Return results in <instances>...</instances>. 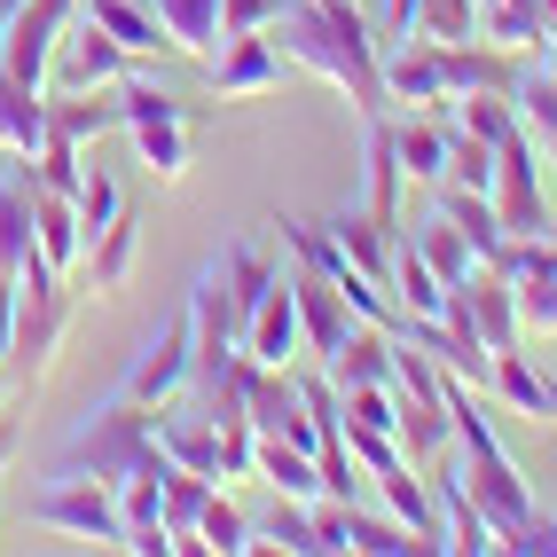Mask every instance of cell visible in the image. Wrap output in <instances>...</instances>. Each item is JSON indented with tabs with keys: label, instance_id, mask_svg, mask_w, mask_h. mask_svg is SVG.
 <instances>
[{
	"label": "cell",
	"instance_id": "cell-51",
	"mask_svg": "<svg viewBox=\"0 0 557 557\" xmlns=\"http://www.w3.org/2000/svg\"><path fill=\"white\" fill-rule=\"evenodd\" d=\"M534 9H542V24H549V32H557V0H534Z\"/></svg>",
	"mask_w": 557,
	"mask_h": 557
},
{
	"label": "cell",
	"instance_id": "cell-33",
	"mask_svg": "<svg viewBox=\"0 0 557 557\" xmlns=\"http://www.w3.org/2000/svg\"><path fill=\"white\" fill-rule=\"evenodd\" d=\"M448 126H463L471 141H487V150H495V141L518 134V102L510 95H456L448 102Z\"/></svg>",
	"mask_w": 557,
	"mask_h": 557
},
{
	"label": "cell",
	"instance_id": "cell-13",
	"mask_svg": "<svg viewBox=\"0 0 557 557\" xmlns=\"http://www.w3.org/2000/svg\"><path fill=\"white\" fill-rule=\"evenodd\" d=\"M424 479H432V503H440V549H463V557H487V549H503L495 518L471 503V487L456 479V463H448V456H440V463H424Z\"/></svg>",
	"mask_w": 557,
	"mask_h": 557
},
{
	"label": "cell",
	"instance_id": "cell-32",
	"mask_svg": "<svg viewBox=\"0 0 557 557\" xmlns=\"http://www.w3.org/2000/svg\"><path fill=\"white\" fill-rule=\"evenodd\" d=\"M205 495H212L205 471L165 463V534H173V549H197V510H205Z\"/></svg>",
	"mask_w": 557,
	"mask_h": 557
},
{
	"label": "cell",
	"instance_id": "cell-18",
	"mask_svg": "<svg viewBox=\"0 0 557 557\" xmlns=\"http://www.w3.org/2000/svg\"><path fill=\"white\" fill-rule=\"evenodd\" d=\"M400 181H448V110H393Z\"/></svg>",
	"mask_w": 557,
	"mask_h": 557
},
{
	"label": "cell",
	"instance_id": "cell-22",
	"mask_svg": "<svg viewBox=\"0 0 557 557\" xmlns=\"http://www.w3.org/2000/svg\"><path fill=\"white\" fill-rule=\"evenodd\" d=\"M79 16L102 24L134 63H141V55H158V48H173V40H165V24L150 16V0H79Z\"/></svg>",
	"mask_w": 557,
	"mask_h": 557
},
{
	"label": "cell",
	"instance_id": "cell-36",
	"mask_svg": "<svg viewBox=\"0 0 557 557\" xmlns=\"http://www.w3.org/2000/svg\"><path fill=\"white\" fill-rule=\"evenodd\" d=\"M126 134H134L141 165H150L158 181H181V173H189V126H181V119H150V126H126Z\"/></svg>",
	"mask_w": 557,
	"mask_h": 557
},
{
	"label": "cell",
	"instance_id": "cell-48",
	"mask_svg": "<svg viewBox=\"0 0 557 557\" xmlns=\"http://www.w3.org/2000/svg\"><path fill=\"white\" fill-rule=\"evenodd\" d=\"M9 463H16V417L0 408V471H9Z\"/></svg>",
	"mask_w": 557,
	"mask_h": 557
},
{
	"label": "cell",
	"instance_id": "cell-26",
	"mask_svg": "<svg viewBox=\"0 0 557 557\" xmlns=\"http://www.w3.org/2000/svg\"><path fill=\"white\" fill-rule=\"evenodd\" d=\"M440 212L456 220V236L471 244V259H503V244H510V228H503V212H495V197H479V189H448L440 197Z\"/></svg>",
	"mask_w": 557,
	"mask_h": 557
},
{
	"label": "cell",
	"instance_id": "cell-46",
	"mask_svg": "<svg viewBox=\"0 0 557 557\" xmlns=\"http://www.w3.org/2000/svg\"><path fill=\"white\" fill-rule=\"evenodd\" d=\"M275 24V0H220V40H236V32H268Z\"/></svg>",
	"mask_w": 557,
	"mask_h": 557
},
{
	"label": "cell",
	"instance_id": "cell-44",
	"mask_svg": "<svg viewBox=\"0 0 557 557\" xmlns=\"http://www.w3.org/2000/svg\"><path fill=\"white\" fill-rule=\"evenodd\" d=\"M346 448H354V463H361L369 479H385V471H400V463H408L393 432H361V424H346Z\"/></svg>",
	"mask_w": 557,
	"mask_h": 557
},
{
	"label": "cell",
	"instance_id": "cell-30",
	"mask_svg": "<svg viewBox=\"0 0 557 557\" xmlns=\"http://www.w3.org/2000/svg\"><path fill=\"white\" fill-rule=\"evenodd\" d=\"M518 126H527L534 134V150H542V165L557 173V79H549V71L542 63H527V79H518Z\"/></svg>",
	"mask_w": 557,
	"mask_h": 557
},
{
	"label": "cell",
	"instance_id": "cell-23",
	"mask_svg": "<svg viewBox=\"0 0 557 557\" xmlns=\"http://www.w3.org/2000/svg\"><path fill=\"white\" fill-rule=\"evenodd\" d=\"M393 299H400L408 322H440V314H448V283L432 275V259L408 244V236L393 244Z\"/></svg>",
	"mask_w": 557,
	"mask_h": 557
},
{
	"label": "cell",
	"instance_id": "cell-43",
	"mask_svg": "<svg viewBox=\"0 0 557 557\" xmlns=\"http://www.w3.org/2000/svg\"><path fill=\"white\" fill-rule=\"evenodd\" d=\"M259 463V432L251 424H220V448H212V487H236V479H251Z\"/></svg>",
	"mask_w": 557,
	"mask_h": 557
},
{
	"label": "cell",
	"instance_id": "cell-4",
	"mask_svg": "<svg viewBox=\"0 0 557 557\" xmlns=\"http://www.w3.org/2000/svg\"><path fill=\"white\" fill-rule=\"evenodd\" d=\"M32 527L48 534H79V542H126V518H119V487L79 471H48V487L32 495Z\"/></svg>",
	"mask_w": 557,
	"mask_h": 557
},
{
	"label": "cell",
	"instance_id": "cell-34",
	"mask_svg": "<svg viewBox=\"0 0 557 557\" xmlns=\"http://www.w3.org/2000/svg\"><path fill=\"white\" fill-rule=\"evenodd\" d=\"M244 542H251V518L228 503V487H212L205 510H197V549L205 557H244Z\"/></svg>",
	"mask_w": 557,
	"mask_h": 557
},
{
	"label": "cell",
	"instance_id": "cell-19",
	"mask_svg": "<svg viewBox=\"0 0 557 557\" xmlns=\"http://www.w3.org/2000/svg\"><path fill=\"white\" fill-rule=\"evenodd\" d=\"M48 141V95H32L9 63H0V158H24L32 165V150Z\"/></svg>",
	"mask_w": 557,
	"mask_h": 557
},
{
	"label": "cell",
	"instance_id": "cell-3",
	"mask_svg": "<svg viewBox=\"0 0 557 557\" xmlns=\"http://www.w3.org/2000/svg\"><path fill=\"white\" fill-rule=\"evenodd\" d=\"M150 456H158V408H141V400L119 393L110 408H95V417L63 440L55 471H79V479H102V487H119V479H134Z\"/></svg>",
	"mask_w": 557,
	"mask_h": 557
},
{
	"label": "cell",
	"instance_id": "cell-37",
	"mask_svg": "<svg viewBox=\"0 0 557 557\" xmlns=\"http://www.w3.org/2000/svg\"><path fill=\"white\" fill-rule=\"evenodd\" d=\"M408 244H417V251L432 259V275H440V283H463V275L479 268V259H471V244L456 236V220H448V212H432V220H424V228L408 236Z\"/></svg>",
	"mask_w": 557,
	"mask_h": 557
},
{
	"label": "cell",
	"instance_id": "cell-14",
	"mask_svg": "<svg viewBox=\"0 0 557 557\" xmlns=\"http://www.w3.org/2000/svg\"><path fill=\"white\" fill-rule=\"evenodd\" d=\"M290 290H299V330H307V354L314 361H330L354 330H361V314L346 307V290L330 283V275H314V268H290Z\"/></svg>",
	"mask_w": 557,
	"mask_h": 557
},
{
	"label": "cell",
	"instance_id": "cell-27",
	"mask_svg": "<svg viewBox=\"0 0 557 557\" xmlns=\"http://www.w3.org/2000/svg\"><path fill=\"white\" fill-rule=\"evenodd\" d=\"M134 259H141V220L134 212H119L110 228L87 244V268H95V299H110V290H126V275H134Z\"/></svg>",
	"mask_w": 557,
	"mask_h": 557
},
{
	"label": "cell",
	"instance_id": "cell-1",
	"mask_svg": "<svg viewBox=\"0 0 557 557\" xmlns=\"http://www.w3.org/2000/svg\"><path fill=\"white\" fill-rule=\"evenodd\" d=\"M268 40L283 48V63L330 79L361 119H385V71H377V32L361 9H322V0H275Z\"/></svg>",
	"mask_w": 557,
	"mask_h": 557
},
{
	"label": "cell",
	"instance_id": "cell-21",
	"mask_svg": "<svg viewBox=\"0 0 557 557\" xmlns=\"http://www.w3.org/2000/svg\"><path fill=\"white\" fill-rule=\"evenodd\" d=\"M251 479H268L283 503H322V463H314V448H290V440H275V432H259Z\"/></svg>",
	"mask_w": 557,
	"mask_h": 557
},
{
	"label": "cell",
	"instance_id": "cell-29",
	"mask_svg": "<svg viewBox=\"0 0 557 557\" xmlns=\"http://www.w3.org/2000/svg\"><path fill=\"white\" fill-rule=\"evenodd\" d=\"M150 16L165 24V40L181 55H197V63L220 48V0H150Z\"/></svg>",
	"mask_w": 557,
	"mask_h": 557
},
{
	"label": "cell",
	"instance_id": "cell-5",
	"mask_svg": "<svg viewBox=\"0 0 557 557\" xmlns=\"http://www.w3.org/2000/svg\"><path fill=\"white\" fill-rule=\"evenodd\" d=\"M495 212L510 236H557V212H549V189H542V150L534 134L518 126L510 141H495Z\"/></svg>",
	"mask_w": 557,
	"mask_h": 557
},
{
	"label": "cell",
	"instance_id": "cell-52",
	"mask_svg": "<svg viewBox=\"0 0 557 557\" xmlns=\"http://www.w3.org/2000/svg\"><path fill=\"white\" fill-rule=\"evenodd\" d=\"M322 9H361V0H322Z\"/></svg>",
	"mask_w": 557,
	"mask_h": 557
},
{
	"label": "cell",
	"instance_id": "cell-8",
	"mask_svg": "<svg viewBox=\"0 0 557 557\" xmlns=\"http://www.w3.org/2000/svg\"><path fill=\"white\" fill-rule=\"evenodd\" d=\"M495 268L518 290V322H527V338H557V236H510Z\"/></svg>",
	"mask_w": 557,
	"mask_h": 557
},
{
	"label": "cell",
	"instance_id": "cell-7",
	"mask_svg": "<svg viewBox=\"0 0 557 557\" xmlns=\"http://www.w3.org/2000/svg\"><path fill=\"white\" fill-rule=\"evenodd\" d=\"M189 377H197V338H189V314H173V322H158L150 338H141L119 393L141 400V408H165L173 393H189Z\"/></svg>",
	"mask_w": 557,
	"mask_h": 557
},
{
	"label": "cell",
	"instance_id": "cell-47",
	"mask_svg": "<svg viewBox=\"0 0 557 557\" xmlns=\"http://www.w3.org/2000/svg\"><path fill=\"white\" fill-rule=\"evenodd\" d=\"M9 338H16V275H0V361H9Z\"/></svg>",
	"mask_w": 557,
	"mask_h": 557
},
{
	"label": "cell",
	"instance_id": "cell-39",
	"mask_svg": "<svg viewBox=\"0 0 557 557\" xmlns=\"http://www.w3.org/2000/svg\"><path fill=\"white\" fill-rule=\"evenodd\" d=\"M79 173H87V150H79L71 134L48 126V141L32 150V181H40V189H55V197H71V189H79Z\"/></svg>",
	"mask_w": 557,
	"mask_h": 557
},
{
	"label": "cell",
	"instance_id": "cell-31",
	"mask_svg": "<svg viewBox=\"0 0 557 557\" xmlns=\"http://www.w3.org/2000/svg\"><path fill=\"white\" fill-rule=\"evenodd\" d=\"M110 102H119V134H126V126H150V119L197 126V102H181V95H165V87H150V79H134V71L119 79V95H110Z\"/></svg>",
	"mask_w": 557,
	"mask_h": 557
},
{
	"label": "cell",
	"instance_id": "cell-20",
	"mask_svg": "<svg viewBox=\"0 0 557 557\" xmlns=\"http://www.w3.org/2000/svg\"><path fill=\"white\" fill-rule=\"evenodd\" d=\"M487 393L510 408V417H557V385L542 377V369L527 361V346H510V354H495V369H487Z\"/></svg>",
	"mask_w": 557,
	"mask_h": 557
},
{
	"label": "cell",
	"instance_id": "cell-10",
	"mask_svg": "<svg viewBox=\"0 0 557 557\" xmlns=\"http://www.w3.org/2000/svg\"><path fill=\"white\" fill-rule=\"evenodd\" d=\"M212 71V95L220 102H251V95H275L283 87V48L268 40V32H236V40H220L205 55Z\"/></svg>",
	"mask_w": 557,
	"mask_h": 557
},
{
	"label": "cell",
	"instance_id": "cell-11",
	"mask_svg": "<svg viewBox=\"0 0 557 557\" xmlns=\"http://www.w3.org/2000/svg\"><path fill=\"white\" fill-rule=\"evenodd\" d=\"M244 354H251L259 369H299L307 330H299V290H290V275H275L268 299L244 314Z\"/></svg>",
	"mask_w": 557,
	"mask_h": 557
},
{
	"label": "cell",
	"instance_id": "cell-50",
	"mask_svg": "<svg viewBox=\"0 0 557 557\" xmlns=\"http://www.w3.org/2000/svg\"><path fill=\"white\" fill-rule=\"evenodd\" d=\"M16 9H24V0H0V32H9V24H16Z\"/></svg>",
	"mask_w": 557,
	"mask_h": 557
},
{
	"label": "cell",
	"instance_id": "cell-28",
	"mask_svg": "<svg viewBox=\"0 0 557 557\" xmlns=\"http://www.w3.org/2000/svg\"><path fill=\"white\" fill-rule=\"evenodd\" d=\"M377 495H385V510H393V518H400V527L417 534L424 549H440V503L424 495V471H417V463L385 471V479H377Z\"/></svg>",
	"mask_w": 557,
	"mask_h": 557
},
{
	"label": "cell",
	"instance_id": "cell-53",
	"mask_svg": "<svg viewBox=\"0 0 557 557\" xmlns=\"http://www.w3.org/2000/svg\"><path fill=\"white\" fill-rule=\"evenodd\" d=\"M0 408H9V393H0Z\"/></svg>",
	"mask_w": 557,
	"mask_h": 557
},
{
	"label": "cell",
	"instance_id": "cell-38",
	"mask_svg": "<svg viewBox=\"0 0 557 557\" xmlns=\"http://www.w3.org/2000/svg\"><path fill=\"white\" fill-rule=\"evenodd\" d=\"M119 518H126V534L134 527H165V456H150L134 479H119Z\"/></svg>",
	"mask_w": 557,
	"mask_h": 557
},
{
	"label": "cell",
	"instance_id": "cell-40",
	"mask_svg": "<svg viewBox=\"0 0 557 557\" xmlns=\"http://www.w3.org/2000/svg\"><path fill=\"white\" fill-rule=\"evenodd\" d=\"M71 212H79V236L95 244V236L110 228V220L126 212V205H119V181H110L102 165H87V173H79V189H71Z\"/></svg>",
	"mask_w": 557,
	"mask_h": 557
},
{
	"label": "cell",
	"instance_id": "cell-49",
	"mask_svg": "<svg viewBox=\"0 0 557 557\" xmlns=\"http://www.w3.org/2000/svg\"><path fill=\"white\" fill-rule=\"evenodd\" d=\"M542 71H549V79H557V32H549V40H542V55H534Z\"/></svg>",
	"mask_w": 557,
	"mask_h": 557
},
{
	"label": "cell",
	"instance_id": "cell-16",
	"mask_svg": "<svg viewBox=\"0 0 557 557\" xmlns=\"http://www.w3.org/2000/svg\"><path fill=\"white\" fill-rule=\"evenodd\" d=\"M440 63H448V95H518V79H527L534 55H510V48H487L471 32V40L440 48Z\"/></svg>",
	"mask_w": 557,
	"mask_h": 557
},
{
	"label": "cell",
	"instance_id": "cell-25",
	"mask_svg": "<svg viewBox=\"0 0 557 557\" xmlns=\"http://www.w3.org/2000/svg\"><path fill=\"white\" fill-rule=\"evenodd\" d=\"M32 244H40V259L55 275H71L87 259V236H79V212H71V197L40 189V205H32Z\"/></svg>",
	"mask_w": 557,
	"mask_h": 557
},
{
	"label": "cell",
	"instance_id": "cell-41",
	"mask_svg": "<svg viewBox=\"0 0 557 557\" xmlns=\"http://www.w3.org/2000/svg\"><path fill=\"white\" fill-rule=\"evenodd\" d=\"M244 549H290V557H314V503H283L268 527H251Z\"/></svg>",
	"mask_w": 557,
	"mask_h": 557
},
{
	"label": "cell",
	"instance_id": "cell-45",
	"mask_svg": "<svg viewBox=\"0 0 557 557\" xmlns=\"http://www.w3.org/2000/svg\"><path fill=\"white\" fill-rule=\"evenodd\" d=\"M417 16H424V0H377V16H369L377 48H400V40H417Z\"/></svg>",
	"mask_w": 557,
	"mask_h": 557
},
{
	"label": "cell",
	"instance_id": "cell-12",
	"mask_svg": "<svg viewBox=\"0 0 557 557\" xmlns=\"http://www.w3.org/2000/svg\"><path fill=\"white\" fill-rule=\"evenodd\" d=\"M377 71H385V110H448V63H440L432 40H400V48H377Z\"/></svg>",
	"mask_w": 557,
	"mask_h": 557
},
{
	"label": "cell",
	"instance_id": "cell-35",
	"mask_svg": "<svg viewBox=\"0 0 557 557\" xmlns=\"http://www.w3.org/2000/svg\"><path fill=\"white\" fill-rule=\"evenodd\" d=\"M48 126L71 134V141L87 150V141L119 134V102H95V95H48Z\"/></svg>",
	"mask_w": 557,
	"mask_h": 557
},
{
	"label": "cell",
	"instance_id": "cell-2",
	"mask_svg": "<svg viewBox=\"0 0 557 557\" xmlns=\"http://www.w3.org/2000/svg\"><path fill=\"white\" fill-rule=\"evenodd\" d=\"M63 330H71V275H55L40 251L16 268V338H9V361L16 369V393H40V377L63 354Z\"/></svg>",
	"mask_w": 557,
	"mask_h": 557
},
{
	"label": "cell",
	"instance_id": "cell-17",
	"mask_svg": "<svg viewBox=\"0 0 557 557\" xmlns=\"http://www.w3.org/2000/svg\"><path fill=\"white\" fill-rule=\"evenodd\" d=\"M32 205H40V181L24 158H0V275H16L32 251Z\"/></svg>",
	"mask_w": 557,
	"mask_h": 557
},
{
	"label": "cell",
	"instance_id": "cell-15",
	"mask_svg": "<svg viewBox=\"0 0 557 557\" xmlns=\"http://www.w3.org/2000/svg\"><path fill=\"white\" fill-rule=\"evenodd\" d=\"M463 307H471V330L487 338V354H510V346H527V322H518V290H510V275L503 268H479L463 275Z\"/></svg>",
	"mask_w": 557,
	"mask_h": 557
},
{
	"label": "cell",
	"instance_id": "cell-24",
	"mask_svg": "<svg viewBox=\"0 0 557 557\" xmlns=\"http://www.w3.org/2000/svg\"><path fill=\"white\" fill-rule=\"evenodd\" d=\"M275 275H283V268H275V244H268V236H244V244L220 251V283H228V307H236V314H251L259 299H268Z\"/></svg>",
	"mask_w": 557,
	"mask_h": 557
},
{
	"label": "cell",
	"instance_id": "cell-6",
	"mask_svg": "<svg viewBox=\"0 0 557 557\" xmlns=\"http://www.w3.org/2000/svg\"><path fill=\"white\" fill-rule=\"evenodd\" d=\"M126 71H134V55L110 40L102 24L71 16L63 40H55V63H48V95H102V87H119Z\"/></svg>",
	"mask_w": 557,
	"mask_h": 557
},
{
	"label": "cell",
	"instance_id": "cell-9",
	"mask_svg": "<svg viewBox=\"0 0 557 557\" xmlns=\"http://www.w3.org/2000/svg\"><path fill=\"white\" fill-rule=\"evenodd\" d=\"M71 16H79V0H24L16 24L0 32V63H9L32 95H48V63H55V40H63Z\"/></svg>",
	"mask_w": 557,
	"mask_h": 557
},
{
	"label": "cell",
	"instance_id": "cell-42",
	"mask_svg": "<svg viewBox=\"0 0 557 557\" xmlns=\"http://www.w3.org/2000/svg\"><path fill=\"white\" fill-rule=\"evenodd\" d=\"M448 189H495V150L487 141H471L463 126H448Z\"/></svg>",
	"mask_w": 557,
	"mask_h": 557
}]
</instances>
